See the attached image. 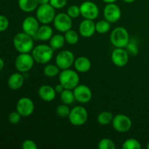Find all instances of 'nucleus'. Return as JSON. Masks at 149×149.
<instances>
[{"label":"nucleus","mask_w":149,"mask_h":149,"mask_svg":"<svg viewBox=\"0 0 149 149\" xmlns=\"http://www.w3.org/2000/svg\"><path fill=\"white\" fill-rule=\"evenodd\" d=\"M13 45L19 53H30L34 47V39L25 32H19L13 38Z\"/></svg>","instance_id":"obj_1"},{"label":"nucleus","mask_w":149,"mask_h":149,"mask_svg":"<svg viewBox=\"0 0 149 149\" xmlns=\"http://www.w3.org/2000/svg\"><path fill=\"white\" fill-rule=\"evenodd\" d=\"M110 41L115 47L126 48L130 41L129 32L122 26L115 28L110 34Z\"/></svg>","instance_id":"obj_3"},{"label":"nucleus","mask_w":149,"mask_h":149,"mask_svg":"<svg viewBox=\"0 0 149 149\" xmlns=\"http://www.w3.org/2000/svg\"><path fill=\"white\" fill-rule=\"evenodd\" d=\"M49 42V45L55 51L61 49L65 45V39L63 35L61 34V33H57V34H53Z\"/></svg>","instance_id":"obj_23"},{"label":"nucleus","mask_w":149,"mask_h":149,"mask_svg":"<svg viewBox=\"0 0 149 149\" xmlns=\"http://www.w3.org/2000/svg\"><path fill=\"white\" fill-rule=\"evenodd\" d=\"M129 53L125 48L115 47L111 53V61L117 67H124L129 61Z\"/></svg>","instance_id":"obj_15"},{"label":"nucleus","mask_w":149,"mask_h":149,"mask_svg":"<svg viewBox=\"0 0 149 149\" xmlns=\"http://www.w3.org/2000/svg\"><path fill=\"white\" fill-rule=\"evenodd\" d=\"M113 114L109 111H102L98 114L97 117V121L100 125H108L111 123L113 120Z\"/></svg>","instance_id":"obj_25"},{"label":"nucleus","mask_w":149,"mask_h":149,"mask_svg":"<svg viewBox=\"0 0 149 149\" xmlns=\"http://www.w3.org/2000/svg\"><path fill=\"white\" fill-rule=\"evenodd\" d=\"M59 82L65 89L74 90L78 84H79V76L75 70L67 68L62 70L60 72Z\"/></svg>","instance_id":"obj_4"},{"label":"nucleus","mask_w":149,"mask_h":149,"mask_svg":"<svg viewBox=\"0 0 149 149\" xmlns=\"http://www.w3.org/2000/svg\"><path fill=\"white\" fill-rule=\"evenodd\" d=\"M103 15L105 20L111 23H116L122 17V10L120 7L115 3L106 4L103 10Z\"/></svg>","instance_id":"obj_12"},{"label":"nucleus","mask_w":149,"mask_h":149,"mask_svg":"<svg viewBox=\"0 0 149 149\" xmlns=\"http://www.w3.org/2000/svg\"><path fill=\"white\" fill-rule=\"evenodd\" d=\"M56 15L55 9L49 3L39 4L36 10V17L42 24H49Z\"/></svg>","instance_id":"obj_5"},{"label":"nucleus","mask_w":149,"mask_h":149,"mask_svg":"<svg viewBox=\"0 0 149 149\" xmlns=\"http://www.w3.org/2000/svg\"><path fill=\"white\" fill-rule=\"evenodd\" d=\"M64 37H65V42L71 45H76L79 42V39L78 33L76 31L72 30V29H70V30L65 32Z\"/></svg>","instance_id":"obj_27"},{"label":"nucleus","mask_w":149,"mask_h":149,"mask_svg":"<svg viewBox=\"0 0 149 149\" xmlns=\"http://www.w3.org/2000/svg\"><path fill=\"white\" fill-rule=\"evenodd\" d=\"M21 117V115L16 111H13L10 113V115L8 116V120L11 124L15 125V124H17L20 122Z\"/></svg>","instance_id":"obj_34"},{"label":"nucleus","mask_w":149,"mask_h":149,"mask_svg":"<svg viewBox=\"0 0 149 149\" xmlns=\"http://www.w3.org/2000/svg\"><path fill=\"white\" fill-rule=\"evenodd\" d=\"M67 14L71 17V18H77L81 15L80 8L77 5H71L67 9Z\"/></svg>","instance_id":"obj_32"},{"label":"nucleus","mask_w":149,"mask_h":149,"mask_svg":"<svg viewBox=\"0 0 149 149\" xmlns=\"http://www.w3.org/2000/svg\"><path fill=\"white\" fill-rule=\"evenodd\" d=\"M39 23H40L36 17H33V16H28L23 20L22 23L23 31L34 37L40 27Z\"/></svg>","instance_id":"obj_16"},{"label":"nucleus","mask_w":149,"mask_h":149,"mask_svg":"<svg viewBox=\"0 0 149 149\" xmlns=\"http://www.w3.org/2000/svg\"><path fill=\"white\" fill-rule=\"evenodd\" d=\"M68 120L74 126H81L87 122L88 119V112L87 109L81 106H74L71 109Z\"/></svg>","instance_id":"obj_6"},{"label":"nucleus","mask_w":149,"mask_h":149,"mask_svg":"<svg viewBox=\"0 0 149 149\" xmlns=\"http://www.w3.org/2000/svg\"><path fill=\"white\" fill-rule=\"evenodd\" d=\"M122 1H125V2H126V3H132V2H134L135 0H122Z\"/></svg>","instance_id":"obj_42"},{"label":"nucleus","mask_w":149,"mask_h":149,"mask_svg":"<svg viewBox=\"0 0 149 149\" xmlns=\"http://www.w3.org/2000/svg\"><path fill=\"white\" fill-rule=\"evenodd\" d=\"M38 94L42 100L45 102H50L55 98L57 93L55 88L49 84H44L39 87L38 90Z\"/></svg>","instance_id":"obj_18"},{"label":"nucleus","mask_w":149,"mask_h":149,"mask_svg":"<svg viewBox=\"0 0 149 149\" xmlns=\"http://www.w3.org/2000/svg\"><path fill=\"white\" fill-rule=\"evenodd\" d=\"M60 70L56 64H47L44 68L43 73L47 77H55L59 75Z\"/></svg>","instance_id":"obj_28"},{"label":"nucleus","mask_w":149,"mask_h":149,"mask_svg":"<svg viewBox=\"0 0 149 149\" xmlns=\"http://www.w3.org/2000/svg\"><path fill=\"white\" fill-rule=\"evenodd\" d=\"M34 59L30 53H20L15 61V68L19 72L27 73L32 69L34 65Z\"/></svg>","instance_id":"obj_7"},{"label":"nucleus","mask_w":149,"mask_h":149,"mask_svg":"<svg viewBox=\"0 0 149 149\" xmlns=\"http://www.w3.org/2000/svg\"><path fill=\"white\" fill-rule=\"evenodd\" d=\"M54 49L49 45H39L33 47L31 55L35 62L40 64H47L52 59Z\"/></svg>","instance_id":"obj_2"},{"label":"nucleus","mask_w":149,"mask_h":149,"mask_svg":"<svg viewBox=\"0 0 149 149\" xmlns=\"http://www.w3.org/2000/svg\"><path fill=\"white\" fill-rule=\"evenodd\" d=\"M9 20L7 17L4 15H0V32L4 31L7 30L9 27Z\"/></svg>","instance_id":"obj_36"},{"label":"nucleus","mask_w":149,"mask_h":149,"mask_svg":"<svg viewBox=\"0 0 149 149\" xmlns=\"http://www.w3.org/2000/svg\"><path fill=\"white\" fill-rule=\"evenodd\" d=\"M126 48L129 55H133V56L138 55V52H139L138 44L135 42V41H130L129 44L126 47Z\"/></svg>","instance_id":"obj_33"},{"label":"nucleus","mask_w":149,"mask_h":149,"mask_svg":"<svg viewBox=\"0 0 149 149\" xmlns=\"http://www.w3.org/2000/svg\"><path fill=\"white\" fill-rule=\"evenodd\" d=\"M75 61V56L70 50H62L55 57V64L61 70L70 68L74 65Z\"/></svg>","instance_id":"obj_8"},{"label":"nucleus","mask_w":149,"mask_h":149,"mask_svg":"<svg viewBox=\"0 0 149 149\" xmlns=\"http://www.w3.org/2000/svg\"><path fill=\"white\" fill-rule=\"evenodd\" d=\"M74 65L77 72L86 73L90 70L92 63L90 60L87 57L80 56L75 59Z\"/></svg>","instance_id":"obj_21"},{"label":"nucleus","mask_w":149,"mask_h":149,"mask_svg":"<svg viewBox=\"0 0 149 149\" xmlns=\"http://www.w3.org/2000/svg\"><path fill=\"white\" fill-rule=\"evenodd\" d=\"M141 143L135 138H129L122 144L123 149H141Z\"/></svg>","instance_id":"obj_29"},{"label":"nucleus","mask_w":149,"mask_h":149,"mask_svg":"<svg viewBox=\"0 0 149 149\" xmlns=\"http://www.w3.org/2000/svg\"><path fill=\"white\" fill-rule=\"evenodd\" d=\"M72 24V18L67 13H60L56 14L53 20L54 27L61 33H65L71 29Z\"/></svg>","instance_id":"obj_10"},{"label":"nucleus","mask_w":149,"mask_h":149,"mask_svg":"<svg viewBox=\"0 0 149 149\" xmlns=\"http://www.w3.org/2000/svg\"><path fill=\"white\" fill-rule=\"evenodd\" d=\"M39 4H48L49 2V0H38Z\"/></svg>","instance_id":"obj_39"},{"label":"nucleus","mask_w":149,"mask_h":149,"mask_svg":"<svg viewBox=\"0 0 149 149\" xmlns=\"http://www.w3.org/2000/svg\"><path fill=\"white\" fill-rule=\"evenodd\" d=\"M52 36H53V30L52 27L48 24H42V26L39 27L33 39L46 42V41H49Z\"/></svg>","instance_id":"obj_20"},{"label":"nucleus","mask_w":149,"mask_h":149,"mask_svg":"<svg viewBox=\"0 0 149 149\" xmlns=\"http://www.w3.org/2000/svg\"><path fill=\"white\" fill-rule=\"evenodd\" d=\"M60 97L63 103L68 106L72 104L74 100H76L74 91L73 90H69V89H64L63 91L60 94Z\"/></svg>","instance_id":"obj_24"},{"label":"nucleus","mask_w":149,"mask_h":149,"mask_svg":"<svg viewBox=\"0 0 149 149\" xmlns=\"http://www.w3.org/2000/svg\"><path fill=\"white\" fill-rule=\"evenodd\" d=\"M81 15L84 19L94 20L99 15V8L95 3L91 1H85L79 6Z\"/></svg>","instance_id":"obj_11"},{"label":"nucleus","mask_w":149,"mask_h":149,"mask_svg":"<svg viewBox=\"0 0 149 149\" xmlns=\"http://www.w3.org/2000/svg\"><path fill=\"white\" fill-rule=\"evenodd\" d=\"M111 29V23L106 20H100L95 23L96 31L100 34L108 33Z\"/></svg>","instance_id":"obj_26"},{"label":"nucleus","mask_w":149,"mask_h":149,"mask_svg":"<svg viewBox=\"0 0 149 149\" xmlns=\"http://www.w3.org/2000/svg\"><path fill=\"white\" fill-rule=\"evenodd\" d=\"M146 148H148V149H149V142L148 143H147V146H146Z\"/></svg>","instance_id":"obj_43"},{"label":"nucleus","mask_w":149,"mask_h":149,"mask_svg":"<svg viewBox=\"0 0 149 149\" xmlns=\"http://www.w3.org/2000/svg\"><path fill=\"white\" fill-rule=\"evenodd\" d=\"M49 4L55 9H62L66 5L67 0H49Z\"/></svg>","instance_id":"obj_35"},{"label":"nucleus","mask_w":149,"mask_h":149,"mask_svg":"<svg viewBox=\"0 0 149 149\" xmlns=\"http://www.w3.org/2000/svg\"><path fill=\"white\" fill-rule=\"evenodd\" d=\"M18 7L24 13H32L37 9L39 4L38 0H18Z\"/></svg>","instance_id":"obj_22"},{"label":"nucleus","mask_w":149,"mask_h":149,"mask_svg":"<svg viewBox=\"0 0 149 149\" xmlns=\"http://www.w3.org/2000/svg\"><path fill=\"white\" fill-rule=\"evenodd\" d=\"M25 77L20 72H15L12 74L7 80L8 87L11 90H17L21 88L24 84Z\"/></svg>","instance_id":"obj_19"},{"label":"nucleus","mask_w":149,"mask_h":149,"mask_svg":"<svg viewBox=\"0 0 149 149\" xmlns=\"http://www.w3.org/2000/svg\"><path fill=\"white\" fill-rule=\"evenodd\" d=\"M22 148L23 149H37L38 146L36 143L32 140H26L23 142Z\"/></svg>","instance_id":"obj_37"},{"label":"nucleus","mask_w":149,"mask_h":149,"mask_svg":"<svg viewBox=\"0 0 149 149\" xmlns=\"http://www.w3.org/2000/svg\"><path fill=\"white\" fill-rule=\"evenodd\" d=\"M97 147L100 149H114L116 145L112 140L109 138H103L99 141Z\"/></svg>","instance_id":"obj_30"},{"label":"nucleus","mask_w":149,"mask_h":149,"mask_svg":"<svg viewBox=\"0 0 149 149\" xmlns=\"http://www.w3.org/2000/svg\"><path fill=\"white\" fill-rule=\"evenodd\" d=\"M16 110L23 117H28L34 111V103L29 97H20L16 104Z\"/></svg>","instance_id":"obj_13"},{"label":"nucleus","mask_w":149,"mask_h":149,"mask_svg":"<svg viewBox=\"0 0 149 149\" xmlns=\"http://www.w3.org/2000/svg\"><path fill=\"white\" fill-rule=\"evenodd\" d=\"M102 1L106 4H109V3H115L117 0H102Z\"/></svg>","instance_id":"obj_41"},{"label":"nucleus","mask_w":149,"mask_h":149,"mask_svg":"<svg viewBox=\"0 0 149 149\" xmlns=\"http://www.w3.org/2000/svg\"><path fill=\"white\" fill-rule=\"evenodd\" d=\"M95 31V23L93 20L84 19L80 23L79 26V33L83 37H91Z\"/></svg>","instance_id":"obj_17"},{"label":"nucleus","mask_w":149,"mask_h":149,"mask_svg":"<svg viewBox=\"0 0 149 149\" xmlns=\"http://www.w3.org/2000/svg\"><path fill=\"white\" fill-rule=\"evenodd\" d=\"M73 91L75 96V100L82 104L90 102L93 97V93H92L91 89L85 84H78L73 90Z\"/></svg>","instance_id":"obj_14"},{"label":"nucleus","mask_w":149,"mask_h":149,"mask_svg":"<svg viewBox=\"0 0 149 149\" xmlns=\"http://www.w3.org/2000/svg\"><path fill=\"white\" fill-rule=\"evenodd\" d=\"M111 123L113 129L118 132H122V133L128 132L131 129L132 125L130 118L127 115L122 114V113H119L113 116Z\"/></svg>","instance_id":"obj_9"},{"label":"nucleus","mask_w":149,"mask_h":149,"mask_svg":"<svg viewBox=\"0 0 149 149\" xmlns=\"http://www.w3.org/2000/svg\"><path fill=\"white\" fill-rule=\"evenodd\" d=\"M4 61H3L2 59H1V58H0V71H1V69H3V68H4Z\"/></svg>","instance_id":"obj_40"},{"label":"nucleus","mask_w":149,"mask_h":149,"mask_svg":"<svg viewBox=\"0 0 149 149\" xmlns=\"http://www.w3.org/2000/svg\"><path fill=\"white\" fill-rule=\"evenodd\" d=\"M54 88H55V92H56V93H58V94H61V93L63 91L64 89H65L64 88L63 86L61 83H59L58 84H57V85L55 86Z\"/></svg>","instance_id":"obj_38"},{"label":"nucleus","mask_w":149,"mask_h":149,"mask_svg":"<svg viewBox=\"0 0 149 149\" xmlns=\"http://www.w3.org/2000/svg\"><path fill=\"white\" fill-rule=\"evenodd\" d=\"M70 111H71V109L68 107V105L64 104V103L60 105L56 108L57 115L61 117H68Z\"/></svg>","instance_id":"obj_31"}]
</instances>
